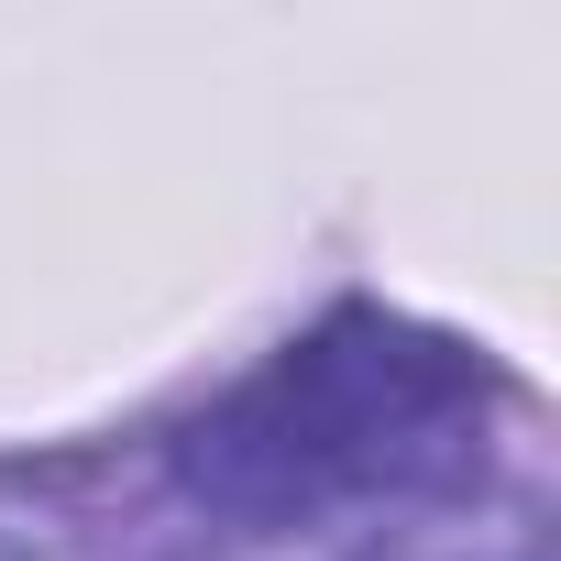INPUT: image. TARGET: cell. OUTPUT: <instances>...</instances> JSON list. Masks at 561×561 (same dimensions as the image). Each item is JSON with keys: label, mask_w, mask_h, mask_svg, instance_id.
<instances>
[{"label": "cell", "mask_w": 561, "mask_h": 561, "mask_svg": "<svg viewBox=\"0 0 561 561\" xmlns=\"http://www.w3.org/2000/svg\"><path fill=\"white\" fill-rule=\"evenodd\" d=\"M495 408L506 386L473 342L397 309H331L176 440V473L253 539L331 517H440L484 495Z\"/></svg>", "instance_id": "6da1fadb"}, {"label": "cell", "mask_w": 561, "mask_h": 561, "mask_svg": "<svg viewBox=\"0 0 561 561\" xmlns=\"http://www.w3.org/2000/svg\"><path fill=\"white\" fill-rule=\"evenodd\" d=\"M353 561H550V539H539L528 506H506V517L440 506V517H397V528H375Z\"/></svg>", "instance_id": "7a4b0ae2"}, {"label": "cell", "mask_w": 561, "mask_h": 561, "mask_svg": "<svg viewBox=\"0 0 561 561\" xmlns=\"http://www.w3.org/2000/svg\"><path fill=\"white\" fill-rule=\"evenodd\" d=\"M0 561H67V528H56L23 484H0Z\"/></svg>", "instance_id": "3957f363"}]
</instances>
